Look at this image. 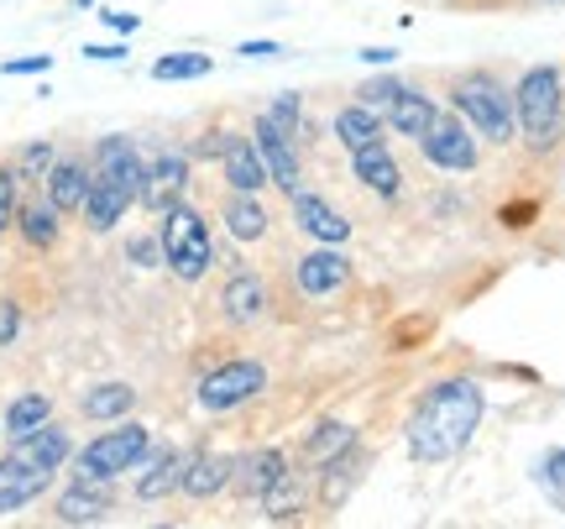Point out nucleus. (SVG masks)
<instances>
[{
    "label": "nucleus",
    "mask_w": 565,
    "mask_h": 529,
    "mask_svg": "<svg viewBox=\"0 0 565 529\" xmlns=\"http://www.w3.org/2000/svg\"><path fill=\"white\" fill-rule=\"evenodd\" d=\"M482 409H487L482 383H471V378H445V383H435L419 404H414V414H408V456L424 462V467L450 462V456L466 451V441L477 435Z\"/></svg>",
    "instance_id": "1"
},
{
    "label": "nucleus",
    "mask_w": 565,
    "mask_h": 529,
    "mask_svg": "<svg viewBox=\"0 0 565 529\" xmlns=\"http://www.w3.org/2000/svg\"><path fill=\"white\" fill-rule=\"evenodd\" d=\"M513 126L524 131V142L534 147V152H550V147L561 142V131H565L561 68L540 63V68H529L524 80H519V89H513Z\"/></svg>",
    "instance_id": "2"
},
{
    "label": "nucleus",
    "mask_w": 565,
    "mask_h": 529,
    "mask_svg": "<svg viewBox=\"0 0 565 529\" xmlns=\"http://www.w3.org/2000/svg\"><path fill=\"white\" fill-rule=\"evenodd\" d=\"M162 263L179 273L183 284H194V278H204L210 273V263H215V246H210V225H204V215L194 210V204H168L162 210Z\"/></svg>",
    "instance_id": "3"
},
{
    "label": "nucleus",
    "mask_w": 565,
    "mask_h": 529,
    "mask_svg": "<svg viewBox=\"0 0 565 529\" xmlns=\"http://www.w3.org/2000/svg\"><path fill=\"white\" fill-rule=\"evenodd\" d=\"M147 456H152V430H147V425L100 430V435H95V441L79 451L74 477H100V483H116L121 472H137Z\"/></svg>",
    "instance_id": "4"
},
{
    "label": "nucleus",
    "mask_w": 565,
    "mask_h": 529,
    "mask_svg": "<svg viewBox=\"0 0 565 529\" xmlns=\"http://www.w3.org/2000/svg\"><path fill=\"white\" fill-rule=\"evenodd\" d=\"M450 100H456V110L466 116V126L477 137H487V142H508L513 137V95L492 74H461Z\"/></svg>",
    "instance_id": "5"
},
{
    "label": "nucleus",
    "mask_w": 565,
    "mask_h": 529,
    "mask_svg": "<svg viewBox=\"0 0 565 529\" xmlns=\"http://www.w3.org/2000/svg\"><path fill=\"white\" fill-rule=\"evenodd\" d=\"M424 158L440 168V173H471L477 168V131L461 121V116H435V126L419 137Z\"/></svg>",
    "instance_id": "6"
},
{
    "label": "nucleus",
    "mask_w": 565,
    "mask_h": 529,
    "mask_svg": "<svg viewBox=\"0 0 565 529\" xmlns=\"http://www.w3.org/2000/svg\"><path fill=\"white\" fill-rule=\"evenodd\" d=\"M263 388H267V367L263 362H225V367H215V372L204 378L194 399H200L210 414H225V409L257 399Z\"/></svg>",
    "instance_id": "7"
},
{
    "label": "nucleus",
    "mask_w": 565,
    "mask_h": 529,
    "mask_svg": "<svg viewBox=\"0 0 565 529\" xmlns=\"http://www.w3.org/2000/svg\"><path fill=\"white\" fill-rule=\"evenodd\" d=\"M252 147L263 152V168H267V183H278L282 194H299L303 189V173H299V152H294V137L282 131L273 116H257L252 126Z\"/></svg>",
    "instance_id": "8"
},
{
    "label": "nucleus",
    "mask_w": 565,
    "mask_h": 529,
    "mask_svg": "<svg viewBox=\"0 0 565 529\" xmlns=\"http://www.w3.org/2000/svg\"><path fill=\"white\" fill-rule=\"evenodd\" d=\"M183 183H189V158L183 152H152L147 158V173H141V200L147 210H168V204L183 200Z\"/></svg>",
    "instance_id": "9"
},
{
    "label": "nucleus",
    "mask_w": 565,
    "mask_h": 529,
    "mask_svg": "<svg viewBox=\"0 0 565 529\" xmlns=\"http://www.w3.org/2000/svg\"><path fill=\"white\" fill-rule=\"evenodd\" d=\"M110 483L100 477H74L68 488L58 493V525H105L110 519Z\"/></svg>",
    "instance_id": "10"
},
{
    "label": "nucleus",
    "mask_w": 565,
    "mask_h": 529,
    "mask_svg": "<svg viewBox=\"0 0 565 529\" xmlns=\"http://www.w3.org/2000/svg\"><path fill=\"white\" fill-rule=\"evenodd\" d=\"M53 488V467H32V462H21V456H6L0 462V514H17L26 509L32 498Z\"/></svg>",
    "instance_id": "11"
},
{
    "label": "nucleus",
    "mask_w": 565,
    "mask_h": 529,
    "mask_svg": "<svg viewBox=\"0 0 565 529\" xmlns=\"http://www.w3.org/2000/svg\"><path fill=\"white\" fill-rule=\"evenodd\" d=\"M89 179H95V168H84L79 158H53V168L42 173V183H47V204H53L58 215L84 210V200H89Z\"/></svg>",
    "instance_id": "12"
},
{
    "label": "nucleus",
    "mask_w": 565,
    "mask_h": 529,
    "mask_svg": "<svg viewBox=\"0 0 565 529\" xmlns=\"http://www.w3.org/2000/svg\"><path fill=\"white\" fill-rule=\"evenodd\" d=\"M294 215H299V225L309 231V236H315V242H324V246L351 242V221H345V215L330 200L309 194V189H299V194H294Z\"/></svg>",
    "instance_id": "13"
},
{
    "label": "nucleus",
    "mask_w": 565,
    "mask_h": 529,
    "mask_svg": "<svg viewBox=\"0 0 565 529\" xmlns=\"http://www.w3.org/2000/svg\"><path fill=\"white\" fill-rule=\"evenodd\" d=\"M236 483V456H215V451H194L189 456V467H183V483L179 493L189 498H215Z\"/></svg>",
    "instance_id": "14"
},
{
    "label": "nucleus",
    "mask_w": 565,
    "mask_h": 529,
    "mask_svg": "<svg viewBox=\"0 0 565 529\" xmlns=\"http://www.w3.org/2000/svg\"><path fill=\"white\" fill-rule=\"evenodd\" d=\"M345 284H351V263H345L335 246L320 242V252L299 257V288L309 299H324V294H335V288H345Z\"/></svg>",
    "instance_id": "15"
},
{
    "label": "nucleus",
    "mask_w": 565,
    "mask_h": 529,
    "mask_svg": "<svg viewBox=\"0 0 565 529\" xmlns=\"http://www.w3.org/2000/svg\"><path fill=\"white\" fill-rule=\"evenodd\" d=\"M95 173L126 183V189L141 200V173H147V158L137 152V142H131V137H105V142L95 147Z\"/></svg>",
    "instance_id": "16"
},
{
    "label": "nucleus",
    "mask_w": 565,
    "mask_h": 529,
    "mask_svg": "<svg viewBox=\"0 0 565 529\" xmlns=\"http://www.w3.org/2000/svg\"><path fill=\"white\" fill-rule=\"evenodd\" d=\"M435 116H440V105L429 100V95H419V89H408V84L383 105V126H393L398 137H414V142L435 126Z\"/></svg>",
    "instance_id": "17"
},
{
    "label": "nucleus",
    "mask_w": 565,
    "mask_h": 529,
    "mask_svg": "<svg viewBox=\"0 0 565 529\" xmlns=\"http://www.w3.org/2000/svg\"><path fill=\"white\" fill-rule=\"evenodd\" d=\"M141 477H137V498L141 504H158V498H168V493H179L183 483V467H189V451H158L152 446V456L141 462Z\"/></svg>",
    "instance_id": "18"
},
{
    "label": "nucleus",
    "mask_w": 565,
    "mask_h": 529,
    "mask_svg": "<svg viewBox=\"0 0 565 529\" xmlns=\"http://www.w3.org/2000/svg\"><path fill=\"white\" fill-rule=\"evenodd\" d=\"M131 204H137V194H131L126 183L95 173V179H89V200H84V221H89V231H110Z\"/></svg>",
    "instance_id": "19"
},
{
    "label": "nucleus",
    "mask_w": 565,
    "mask_h": 529,
    "mask_svg": "<svg viewBox=\"0 0 565 529\" xmlns=\"http://www.w3.org/2000/svg\"><path fill=\"white\" fill-rule=\"evenodd\" d=\"M221 168H225V183H231L236 194H257L267 183L263 152L252 147V137H236V131H231V142H225V152H221Z\"/></svg>",
    "instance_id": "20"
},
{
    "label": "nucleus",
    "mask_w": 565,
    "mask_h": 529,
    "mask_svg": "<svg viewBox=\"0 0 565 529\" xmlns=\"http://www.w3.org/2000/svg\"><path fill=\"white\" fill-rule=\"evenodd\" d=\"M11 456H21V462H32V467H53L58 472L68 456H74V441H68V430H58L53 420L47 425H38L32 435H21V441H11Z\"/></svg>",
    "instance_id": "21"
},
{
    "label": "nucleus",
    "mask_w": 565,
    "mask_h": 529,
    "mask_svg": "<svg viewBox=\"0 0 565 529\" xmlns=\"http://www.w3.org/2000/svg\"><path fill=\"white\" fill-rule=\"evenodd\" d=\"M335 137L345 142V152H362V147H383V116L377 105H341L335 110Z\"/></svg>",
    "instance_id": "22"
},
{
    "label": "nucleus",
    "mask_w": 565,
    "mask_h": 529,
    "mask_svg": "<svg viewBox=\"0 0 565 529\" xmlns=\"http://www.w3.org/2000/svg\"><path fill=\"white\" fill-rule=\"evenodd\" d=\"M362 467H366V456L356 446H345L341 456H330V462H324V472H320V504H324V509H341L345 498H351V488H356Z\"/></svg>",
    "instance_id": "23"
},
{
    "label": "nucleus",
    "mask_w": 565,
    "mask_h": 529,
    "mask_svg": "<svg viewBox=\"0 0 565 529\" xmlns=\"http://www.w3.org/2000/svg\"><path fill=\"white\" fill-rule=\"evenodd\" d=\"M351 168H356V179H362L372 194L398 200L404 173H398V163H393V152H387V147H362V152H351Z\"/></svg>",
    "instance_id": "24"
},
{
    "label": "nucleus",
    "mask_w": 565,
    "mask_h": 529,
    "mask_svg": "<svg viewBox=\"0 0 565 529\" xmlns=\"http://www.w3.org/2000/svg\"><path fill=\"white\" fill-rule=\"evenodd\" d=\"M221 309H225V320H236V326H252V320H263V309H267L263 278H252V273H236V278L225 284V294H221Z\"/></svg>",
    "instance_id": "25"
},
{
    "label": "nucleus",
    "mask_w": 565,
    "mask_h": 529,
    "mask_svg": "<svg viewBox=\"0 0 565 529\" xmlns=\"http://www.w3.org/2000/svg\"><path fill=\"white\" fill-rule=\"evenodd\" d=\"M345 446H356V430L345 425V420H320V425L303 435V456H309L315 467H324L330 456H341Z\"/></svg>",
    "instance_id": "26"
},
{
    "label": "nucleus",
    "mask_w": 565,
    "mask_h": 529,
    "mask_svg": "<svg viewBox=\"0 0 565 529\" xmlns=\"http://www.w3.org/2000/svg\"><path fill=\"white\" fill-rule=\"evenodd\" d=\"M236 472H246V477H242V488L263 498L267 488H278L282 477H288V456H282V451H257V456H246V462H236Z\"/></svg>",
    "instance_id": "27"
},
{
    "label": "nucleus",
    "mask_w": 565,
    "mask_h": 529,
    "mask_svg": "<svg viewBox=\"0 0 565 529\" xmlns=\"http://www.w3.org/2000/svg\"><path fill=\"white\" fill-rule=\"evenodd\" d=\"M0 420H6V435H11V441H21V435H32L38 425H47V420H53V399H47V393H21V399L6 409Z\"/></svg>",
    "instance_id": "28"
},
{
    "label": "nucleus",
    "mask_w": 565,
    "mask_h": 529,
    "mask_svg": "<svg viewBox=\"0 0 565 529\" xmlns=\"http://www.w3.org/2000/svg\"><path fill=\"white\" fill-rule=\"evenodd\" d=\"M225 231L236 236V242H257L267 231V210L257 204V194H231L225 204Z\"/></svg>",
    "instance_id": "29"
},
{
    "label": "nucleus",
    "mask_w": 565,
    "mask_h": 529,
    "mask_svg": "<svg viewBox=\"0 0 565 529\" xmlns=\"http://www.w3.org/2000/svg\"><path fill=\"white\" fill-rule=\"evenodd\" d=\"M131 404H137V388L131 383H100L84 393V414L89 420H121V414H131Z\"/></svg>",
    "instance_id": "30"
},
{
    "label": "nucleus",
    "mask_w": 565,
    "mask_h": 529,
    "mask_svg": "<svg viewBox=\"0 0 565 529\" xmlns=\"http://www.w3.org/2000/svg\"><path fill=\"white\" fill-rule=\"evenodd\" d=\"M17 231L26 236V246H53L58 242V210L53 204H26V210H17Z\"/></svg>",
    "instance_id": "31"
},
{
    "label": "nucleus",
    "mask_w": 565,
    "mask_h": 529,
    "mask_svg": "<svg viewBox=\"0 0 565 529\" xmlns=\"http://www.w3.org/2000/svg\"><path fill=\"white\" fill-rule=\"evenodd\" d=\"M210 74V59L204 53H168V59L152 63V80L173 84V80H204Z\"/></svg>",
    "instance_id": "32"
},
{
    "label": "nucleus",
    "mask_w": 565,
    "mask_h": 529,
    "mask_svg": "<svg viewBox=\"0 0 565 529\" xmlns=\"http://www.w3.org/2000/svg\"><path fill=\"white\" fill-rule=\"evenodd\" d=\"M263 509H267V519H273V525H294V519H299L303 504H299V488H294V477H282L278 488L263 493Z\"/></svg>",
    "instance_id": "33"
},
{
    "label": "nucleus",
    "mask_w": 565,
    "mask_h": 529,
    "mask_svg": "<svg viewBox=\"0 0 565 529\" xmlns=\"http://www.w3.org/2000/svg\"><path fill=\"white\" fill-rule=\"evenodd\" d=\"M534 477H540V488L550 493V504H555V509H565V451H550Z\"/></svg>",
    "instance_id": "34"
},
{
    "label": "nucleus",
    "mask_w": 565,
    "mask_h": 529,
    "mask_svg": "<svg viewBox=\"0 0 565 529\" xmlns=\"http://www.w3.org/2000/svg\"><path fill=\"white\" fill-rule=\"evenodd\" d=\"M267 116H273V121H278L282 131H288V137L299 142V131H303V110H299V95H278V100L267 105Z\"/></svg>",
    "instance_id": "35"
},
{
    "label": "nucleus",
    "mask_w": 565,
    "mask_h": 529,
    "mask_svg": "<svg viewBox=\"0 0 565 529\" xmlns=\"http://www.w3.org/2000/svg\"><path fill=\"white\" fill-rule=\"evenodd\" d=\"M53 158H58V152H53V142L21 147V173H26V179H42V173L53 168Z\"/></svg>",
    "instance_id": "36"
},
{
    "label": "nucleus",
    "mask_w": 565,
    "mask_h": 529,
    "mask_svg": "<svg viewBox=\"0 0 565 529\" xmlns=\"http://www.w3.org/2000/svg\"><path fill=\"white\" fill-rule=\"evenodd\" d=\"M17 173H11V168H0V231H6V225H17Z\"/></svg>",
    "instance_id": "37"
},
{
    "label": "nucleus",
    "mask_w": 565,
    "mask_h": 529,
    "mask_svg": "<svg viewBox=\"0 0 565 529\" xmlns=\"http://www.w3.org/2000/svg\"><path fill=\"white\" fill-rule=\"evenodd\" d=\"M398 89H404V84H398V80H387V74H383V80L362 84V105H377V110H383V105L393 100V95H398Z\"/></svg>",
    "instance_id": "38"
},
{
    "label": "nucleus",
    "mask_w": 565,
    "mask_h": 529,
    "mask_svg": "<svg viewBox=\"0 0 565 529\" xmlns=\"http://www.w3.org/2000/svg\"><path fill=\"white\" fill-rule=\"evenodd\" d=\"M21 336V309L11 299H0V347H11Z\"/></svg>",
    "instance_id": "39"
},
{
    "label": "nucleus",
    "mask_w": 565,
    "mask_h": 529,
    "mask_svg": "<svg viewBox=\"0 0 565 529\" xmlns=\"http://www.w3.org/2000/svg\"><path fill=\"white\" fill-rule=\"evenodd\" d=\"M126 257L137 267H158V257H162V242H152V236H141V242H131L126 246Z\"/></svg>",
    "instance_id": "40"
},
{
    "label": "nucleus",
    "mask_w": 565,
    "mask_h": 529,
    "mask_svg": "<svg viewBox=\"0 0 565 529\" xmlns=\"http://www.w3.org/2000/svg\"><path fill=\"white\" fill-rule=\"evenodd\" d=\"M42 68H53V59H47V53H38V59H11V63H6V74H42Z\"/></svg>",
    "instance_id": "41"
},
{
    "label": "nucleus",
    "mask_w": 565,
    "mask_h": 529,
    "mask_svg": "<svg viewBox=\"0 0 565 529\" xmlns=\"http://www.w3.org/2000/svg\"><path fill=\"white\" fill-rule=\"evenodd\" d=\"M84 53H89V59H100V63H121V59H126L121 42H89Z\"/></svg>",
    "instance_id": "42"
},
{
    "label": "nucleus",
    "mask_w": 565,
    "mask_h": 529,
    "mask_svg": "<svg viewBox=\"0 0 565 529\" xmlns=\"http://www.w3.org/2000/svg\"><path fill=\"white\" fill-rule=\"evenodd\" d=\"M236 53H246V59H273V53H282L278 42H242Z\"/></svg>",
    "instance_id": "43"
},
{
    "label": "nucleus",
    "mask_w": 565,
    "mask_h": 529,
    "mask_svg": "<svg viewBox=\"0 0 565 529\" xmlns=\"http://www.w3.org/2000/svg\"><path fill=\"white\" fill-rule=\"evenodd\" d=\"M105 21H110L116 32H137V17H116V11H105Z\"/></svg>",
    "instance_id": "44"
},
{
    "label": "nucleus",
    "mask_w": 565,
    "mask_h": 529,
    "mask_svg": "<svg viewBox=\"0 0 565 529\" xmlns=\"http://www.w3.org/2000/svg\"><path fill=\"white\" fill-rule=\"evenodd\" d=\"M362 59H366V63H377V68H383V63H387V59H393V53H387V47H366Z\"/></svg>",
    "instance_id": "45"
},
{
    "label": "nucleus",
    "mask_w": 565,
    "mask_h": 529,
    "mask_svg": "<svg viewBox=\"0 0 565 529\" xmlns=\"http://www.w3.org/2000/svg\"><path fill=\"white\" fill-rule=\"evenodd\" d=\"M74 6H79V11H89V6H95V0H74Z\"/></svg>",
    "instance_id": "46"
},
{
    "label": "nucleus",
    "mask_w": 565,
    "mask_h": 529,
    "mask_svg": "<svg viewBox=\"0 0 565 529\" xmlns=\"http://www.w3.org/2000/svg\"><path fill=\"white\" fill-rule=\"evenodd\" d=\"M0 435H6V420H0Z\"/></svg>",
    "instance_id": "47"
},
{
    "label": "nucleus",
    "mask_w": 565,
    "mask_h": 529,
    "mask_svg": "<svg viewBox=\"0 0 565 529\" xmlns=\"http://www.w3.org/2000/svg\"><path fill=\"white\" fill-rule=\"evenodd\" d=\"M545 6H561V0H545Z\"/></svg>",
    "instance_id": "48"
}]
</instances>
